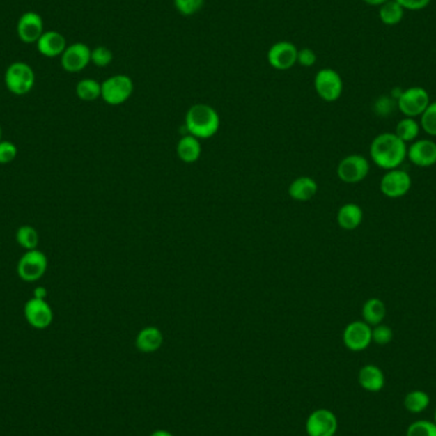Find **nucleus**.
Here are the masks:
<instances>
[{
    "mask_svg": "<svg viewBox=\"0 0 436 436\" xmlns=\"http://www.w3.org/2000/svg\"><path fill=\"white\" fill-rule=\"evenodd\" d=\"M297 63L305 67V68H310L313 67L316 63V54L314 53L313 49L310 47H302L299 52H297Z\"/></svg>",
    "mask_w": 436,
    "mask_h": 436,
    "instance_id": "nucleus-36",
    "label": "nucleus"
},
{
    "mask_svg": "<svg viewBox=\"0 0 436 436\" xmlns=\"http://www.w3.org/2000/svg\"><path fill=\"white\" fill-rule=\"evenodd\" d=\"M61 67L68 73H78L91 63V49L86 44L75 42L67 46L61 54Z\"/></svg>",
    "mask_w": 436,
    "mask_h": 436,
    "instance_id": "nucleus-14",
    "label": "nucleus"
},
{
    "mask_svg": "<svg viewBox=\"0 0 436 436\" xmlns=\"http://www.w3.org/2000/svg\"><path fill=\"white\" fill-rule=\"evenodd\" d=\"M17 147L12 142H0V164H9L17 157Z\"/></svg>",
    "mask_w": 436,
    "mask_h": 436,
    "instance_id": "nucleus-35",
    "label": "nucleus"
},
{
    "mask_svg": "<svg viewBox=\"0 0 436 436\" xmlns=\"http://www.w3.org/2000/svg\"><path fill=\"white\" fill-rule=\"evenodd\" d=\"M371 336H373V342H375L376 345L385 346L391 343L393 339V331L389 325H385L383 323L377 324L373 328Z\"/></svg>",
    "mask_w": 436,
    "mask_h": 436,
    "instance_id": "nucleus-32",
    "label": "nucleus"
},
{
    "mask_svg": "<svg viewBox=\"0 0 436 436\" xmlns=\"http://www.w3.org/2000/svg\"><path fill=\"white\" fill-rule=\"evenodd\" d=\"M164 334L157 327H146L137 334L136 346L143 354H152L161 348Z\"/></svg>",
    "mask_w": 436,
    "mask_h": 436,
    "instance_id": "nucleus-18",
    "label": "nucleus"
},
{
    "mask_svg": "<svg viewBox=\"0 0 436 436\" xmlns=\"http://www.w3.org/2000/svg\"><path fill=\"white\" fill-rule=\"evenodd\" d=\"M4 82L9 92L17 96L27 95L35 84V73L29 64L23 61H15L8 67Z\"/></svg>",
    "mask_w": 436,
    "mask_h": 436,
    "instance_id": "nucleus-3",
    "label": "nucleus"
},
{
    "mask_svg": "<svg viewBox=\"0 0 436 436\" xmlns=\"http://www.w3.org/2000/svg\"><path fill=\"white\" fill-rule=\"evenodd\" d=\"M299 49L290 41H279L271 46L267 54V59L272 68L287 70L297 63Z\"/></svg>",
    "mask_w": 436,
    "mask_h": 436,
    "instance_id": "nucleus-12",
    "label": "nucleus"
},
{
    "mask_svg": "<svg viewBox=\"0 0 436 436\" xmlns=\"http://www.w3.org/2000/svg\"><path fill=\"white\" fill-rule=\"evenodd\" d=\"M150 436H173L170 431H167V430H156V431H153Z\"/></svg>",
    "mask_w": 436,
    "mask_h": 436,
    "instance_id": "nucleus-40",
    "label": "nucleus"
},
{
    "mask_svg": "<svg viewBox=\"0 0 436 436\" xmlns=\"http://www.w3.org/2000/svg\"><path fill=\"white\" fill-rule=\"evenodd\" d=\"M407 157L417 167H431L435 165V142L431 139H416L407 148Z\"/></svg>",
    "mask_w": 436,
    "mask_h": 436,
    "instance_id": "nucleus-16",
    "label": "nucleus"
},
{
    "mask_svg": "<svg viewBox=\"0 0 436 436\" xmlns=\"http://www.w3.org/2000/svg\"><path fill=\"white\" fill-rule=\"evenodd\" d=\"M305 428L308 436H334L338 429V421L332 411L320 408L309 416Z\"/></svg>",
    "mask_w": 436,
    "mask_h": 436,
    "instance_id": "nucleus-10",
    "label": "nucleus"
},
{
    "mask_svg": "<svg viewBox=\"0 0 436 436\" xmlns=\"http://www.w3.org/2000/svg\"><path fill=\"white\" fill-rule=\"evenodd\" d=\"M364 3H366L368 6H371V7H380V6H383L384 3H387L388 0H362Z\"/></svg>",
    "mask_w": 436,
    "mask_h": 436,
    "instance_id": "nucleus-39",
    "label": "nucleus"
},
{
    "mask_svg": "<svg viewBox=\"0 0 436 436\" xmlns=\"http://www.w3.org/2000/svg\"><path fill=\"white\" fill-rule=\"evenodd\" d=\"M434 422H435L436 423V410H435V414H434Z\"/></svg>",
    "mask_w": 436,
    "mask_h": 436,
    "instance_id": "nucleus-42",
    "label": "nucleus"
},
{
    "mask_svg": "<svg viewBox=\"0 0 436 436\" xmlns=\"http://www.w3.org/2000/svg\"><path fill=\"white\" fill-rule=\"evenodd\" d=\"M359 384L365 391H380L385 385L383 370L376 365H365L359 371Z\"/></svg>",
    "mask_w": 436,
    "mask_h": 436,
    "instance_id": "nucleus-20",
    "label": "nucleus"
},
{
    "mask_svg": "<svg viewBox=\"0 0 436 436\" xmlns=\"http://www.w3.org/2000/svg\"><path fill=\"white\" fill-rule=\"evenodd\" d=\"M420 125L425 133L436 137V101L430 102L428 109L420 116Z\"/></svg>",
    "mask_w": 436,
    "mask_h": 436,
    "instance_id": "nucleus-29",
    "label": "nucleus"
},
{
    "mask_svg": "<svg viewBox=\"0 0 436 436\" xmlns=\"http://www.w3.org/2000/svg\"><path fill=\"white\" fill-rule=\"evenodd\" d=\"M430 405L429 394L423 391H410L405 398V407L411 414H421Z\"/></svg>",
    "mask_w": 436,
    "mask_h": 436,
    "instance_id": "nucleus-27",
    "label": "nucleus"
},
{
    "mask_svg": "<svg viewBox=\"0 0 436 436\" xmlns=\"http://www.w3.org/2000/svg\"><path fill=\"white\" fill-rule=\"evenodd\" d=\"M134 90L132 78L125 75H116L101 83V98L106 104L118 106L128 101Z\"/></svg>",
    "mask_w": 436,
    "mask_h": 436,
    "instance_id": "nucleus-4",
    "label": "nucleus"
},
{
    "mask_svg": "<svg viewBox=\"0 0 436 436\" xmlns=\"http://www.w3.org/2000/svg\"><path fill=\"white\" fill-rule=\"evenodd\" d=\"M405 12L406 10L396 0H388L379 7V18L385 26H396L402 22Z\"/></svg>",
    "mask_w": 436,
    "mask_h": 436,
    "instance_id": "nucleus-24",
    "label": "nucleus"
},
{
    "mask_svg": "<svg viewBox=\"0 0 436 436\" xmlns=\"http://www.w3.org/2000/svg\"><path fill=\"white\" fill-rule=\"evenodd\" d=\"M421 125L420 123L416 120L414 118H403L402 120L398 121L397 128H396V136L399 139H402L405 143L414 142L417 139V137L420 134Z\"/></svg>",
    "mask_w": 436,
    "mask_h": 436,
    "instance_id": "nucleus-25",
    "label": "nucleus"
},
{
    "mask_svg": "<svg viewBox=\"0 0 436 436\" xmlns=\"http://www.w3.org/2000/svg\"><path fill=\"white\" fill-rule=\"evenodd\" d=\"M113 58L111 50L106 46H98L93 50H91V63H93L100 68L107 67L113 61Z\"/></svg>",
    "mask_w": 436,
    "mask_h": 436,
    "instance_id": "nucleus-31",
    "label": "nucleus"
},
{
    "mask_svg": "<svg viewBox=\"0 0 436 436\" xmlns=\"http://www.w3.org/2000/svg\"><path fill=\"white\" fill-rule=\"evenodd\" d=\"M47 259L38 249L27 250L17 265L18 276L26 282H36L45 274Z\"/></svg>",
    "mask_w": 436,
    "mask_h": 436,
    "instance_id": "nucleus-9",
    "label": "nucleus"
},
{
    "mask_svg": "<svg viewBox=\"0 0 436 436\" xmlns=\"http://www.w3.org/2000/svg\"><path fill=\"white\" fill-rule=\"evenodd\" d=\"M176 152L182 162L193 164V162H196L202 155L201 142L196 137L187 134L179 141V143L176 146Z\"/></svg>",
    "mask_w": 436,
    "mask_h": 436,
    "instance_id": "nucleus-22",
    "label": "nucleus"
},
{
    "mask_svg": "<svg viewBox=\"0 0 436 436\" xmlns=\"http://www.w3.org/2000/svg\"><path fill=\"white\" fill-rule=\"evenodd\" d=\"M24 318L31 327L45 329L53 323V310L46 300L32 297L24 305Z\"/></svg>",
    "mask_w": 436,
    "mask_h": 436,
    "instance_id": "nucleus-13",
    "label": "nucleus"
},
{
    "mask_svg": "<svg viewBox=\"0 0 436 436\" xmlns=\"http://www.w3.org/2000/svg\"><path fill=\"white\" fill-rule=\"evenodd\" d=\"M430 95L428 91L420 86L408 87L402 91L400 96L397 100V107L399 111L406 118H417L421 116L423 111L430 105Z\"/></svg>",
    "mask_w": 436,
    "mask_h": 436,
    "instance_id": "nucleus-5",
    "label": "nucleus"
},
{
    "mask_svg": "<svg viewBox=\"0 0 436 436\" xmlns=\"http://www.w3.org/2000/svg\"><path fill=\"white\" fill-rule=\"evenodd\" d=\"M1 136H3V132H1V127H0V142H1Z\"/></svg>",
    "mask_w": 436,
    "mask_h": 436,
    "instance_id": "nucleus-41",
    "label": "nucleus"
},
{
    "mask_svg": "<svg viewBox=\"0 0 436 436\" xmlns=\"http://www.w3.org/2000/svg\"><path fill=\"white\" fill-rule=\"evenodd\" d=\"M370 173V162L362 155H350L341 159L337 167L339 180L346 184H357L365 180Z\"/></svg>",
    "mask_w": 436,
    "mask_h": 436,
    "instance_id": "nucleus-7",
    "label": "nucleus"
},
{
    "mask_svg": "<svg viewBox=\"0 0 436 436\" xmlns=\"http://www.w3.org/2000/svg\"><path fill=\"white\" fill-rule=\"evenodd\" d=\"M373 328L364 320H356L348 324L343 331V343L354 352H360L366 350L373 342L371 336Z\"/></svg>",
    "mask_w": 436,
    "mask_h": 436,
    "instance_id": "nucleus-11",
    "label": "nucleus"
},
{
    "mask_svg": "<svg viewBox=\"0 0 436 436\" xmlns=\"http://www.w3.org/2000/svg\"><path fill=\"white\" fill-rule=\"evenodd\" d=\"M46 296H47V291H46L45 287L40 286L35 288L33 297H36V299H41V300H45Z\"/></svg>",
    "mask_w": 436,
    "mask_h": 436,
    "instance_id": "nucleus-38",
    "label": "nucleus"
},
{
    "mask_svg": "<svg viewBox=\"0 0 436 436\" xmlns=\"http://www.w3.org/2000/svg\"><path fill=\"white\" fill-rule=\"evenodd\" d=\"M38 53L44 55L46 58H55L64 53L67 49V40L56 31H47L41 35L38 42Z\"/></svg>",
    "mask_w": 436,
    "mask_h": 436,
    "instance_id": "nucleus-17",
    "label": "nucleus"
},
{
    "mask_svg": "<svg viewBox=\"0 0 436 436\" xmlns=\"http://www.w3.org/2000/svg\"><path fill=\"white\" fill-rule=\"evenodd\" d=\"M406 436H436V423L428 420H417L408 426Z\"/></svg>",
    "mask_w": 436,
    "mask_h": 436,
    "instance_id": "nucleus-30",
    "label": "nucleus"
},
{
    "mask_svg": "<svg viewBox=\"0 0 436 436\" xmlns=\"http://www.w3.org/2000/svg\"><path fill=\"white\" fill-rule=\"evenodd\" d=\"M173 4L181 15H193L202 9L204 0H173Z\"/></svg>",
    "mask_w": 436,
    "mask_h": 436,
    "instance_id": "nucleus-33",
    "label": "nucleus"
},
{
    "mask_svg": "<svg viewBox=\"0 0 436 436\" xmlns=\"http://www.w3.org/2000/svg\"><path fill=\"white\" fill-rule=\"evenodd\" d=\"M398 4L402 6L405 10L410 12H419L426 7H429L431 0H396Z\"/></svg>",
    "mask_w": 436,
    "mask_h": 436,
    "instance_id": "nucleus-37",
    "label": "nucleus"
},
{
    "mask_svg": "<svg viewBox=\"0 0 436 436\" xmlns=\"http://www.w3.org/2000/svg\"><path fill=\"white\" fill-rule=\"evenodd\" d=\"M75 93L82 101H95L101 98V83L92 78H84L77 84Z\"/></svg>",
    "mask_w": 436,
    "mask_h": 436,
    "instance_id": "nucleus-26",
    "label": "nucleus"
},
{
    "mask_svg": "<svg viewBox=\"0 0 436 436\" xmlns=\"http://www.w3.org/2000/svg\"><path fill=\"white\" fill-rule=\"evenodd\" d=\"M394 100L389 98V96H380L375 101L374 104V111L379 116L385 118V116H389L391 111L394 110Z\"/></svg>",
    "mask_w": 436,
    "mask_h": 436,
    "instance_id": "nucleus-34",
    "label": "nucleus"
},
{
    "mask_svg": "<svg viewBox=\"0 0 436 436\" xmlns=\"http://www.w3.org/2000/svg\"><path fill=\"white\" fill-rule=\"evenodd\" d=\"M17 33L24 44H36L44 33V22L36 12H26L17 23Z\"/></svg>",
    "mask_w": 436,
    "mask_h": 436,
    "instance_id": "nucleus-15",
    "label": "nucleus"
},
{
    "mask_svg": "<svg viewBox=\"0 0 436 436\" xmlns=\"http://www.w3.org/2000/svg\"><path fill=\"white\" fill-rule=\"evenodd\" d=\"M361 314L362 320L365 323H368L370 327H375L377 324L383 323L387 316V306L383 300L371 297L362 305Z\"/></svg>",
    "mask_w": 436,
    "mask_h": 436,
    "instance_id": "nucleus-23",
    "label": "nucleus"
},
{
    "mask_svg": "<svg viewBox=\"0 0 436 436\" xmlns=\"http://www.w3.org/2000/svg\"><path fill=\"white\" fill-rule=\"evenodd\" d=\"M318 193V184L313 178L300 176L291 182L288 187V194L293 201L297 202H308L313 199Z\"/></svg>",
    "mask_w": 436,
    "mask_h": 436,
    "instance_id": "nucleus-21",
    "label": "nucleus"
},
{
    "mask_svg": "<svg viewBox=\"0 0 436 436\" xmlns=\"http://www.w3.org/2000/svg\"><path fill=\"white\" fill-rule=\"evenodd\" d=\"M17 242L26 250H35L38 248V233L32 226H21L15 233Z\"/></svg>",
    "mask_w": 436,
    "mask_h": 436,
    "instance_id": "nucleus-28",
    "label": "nucleus"
},
{
    "mask_svg": "<svg viewBox=\"0 0 436 436\" xmlns=\"http://www.w3.org/2000/svg\"><path fill=\"white\" fill-rule=\"evenodd\" d=\"M314 87L319 98L327 102H334L342 96L343 81L337 70L320 69L314 78Z\"/></svg>",
    "mask_w": 436,
    "mask_h": 436,
    "instance_id": "nucleus-6",
    "label": "nucleus"
},
{
    "mask_svg": "<svg viewBox=\"0 0 436 436\" xmlns=\"http://www.w3.org/2000/svg\"><path fill=\"white\" fill-rule=\"evenodd\" d=\"M407 143L396 133H382L370 144V157L377 167L385 171L398 169L407 158Z\"/></svg>",
    "mask_w": 436,
    "mask_h": 436,
    "instance_id": "nucleus-1",
    "label": "nucleus"
},
{
    "mask_svg": "<svg viewBox=\"0 0 436 436\" xmlns=\"http://www.w3.org/2000/svg\"><path fill=\"white\" fill-rule=\"evenodd\" d=\"M219 115L207 104L192 106L185 115V129L190 136L198 139H207L215 136L219 129Z\"/></svg>",
    "mask_w": 436,
    "mask_h": 436,
    "instance_id": "nucleus-2",
    "label": "nucleus"
},
{
    "mask_svg": "<svg viewBox=\"0 0 436 436\" xmlns=\"http://www.w3.org/2000/svg\"><path fill=\"white\" fill-rule=\"evenodd\" d=\"M364 211L359 204H343L337 212V222L339 227L346 231H354L361 225Z\"/></svg>",
    "mask_w": 436,
    "mask_h": 436,
    "instance_id": "nucleus-19",
    "label": "nucleus"
},
{
    "mask_svg": "<svg viewBox=\"0 0 436 436\" xmlns=\"http://www.w3.org/2000/svg\"><path fill=\"white\" fill-rule=\"evenodd\" d=\"M411 188H412V179L410 173L400 169L388 170L384 173L380 180L382 193L391 199H398L406 196Z\"/></svg>",
    "mask_w": 436,
    "mask_h": 436,
    "instance_id": "nucleus-8",
    "label": "nucleus"
}]
</instances>
